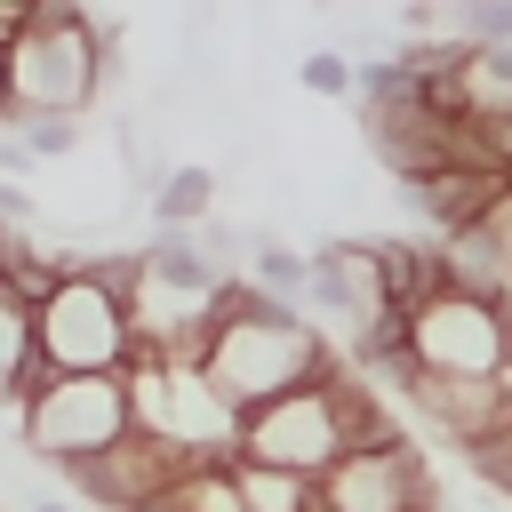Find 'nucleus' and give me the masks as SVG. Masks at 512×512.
Listing matches in <instances>:
<instances>
[{
  "mask_svg": "<svg viewBox=\"0 0 512 512\" xmlns=\"http://www.w3.org/2000/svg\"><path fill=\"white\" fill-rule=\"evenodd\" d=\"M328 360H336V344H328L304 312H288V304H272V296H256V288L240 280V288L224 296L216 328H208L200 376L216 384V400H224L232 416H256V408L304 392Z\"/></svg>",
  "mask_w": 512,
  "mask_h": 512,
  "instance_id": "obj_1",
  "label": "nucleus"
},
{
  "mask_svg": "<svg viewBox=\"0 0 512 512\" xmlns=\"http://www.w3.org/2000/svg\"><path fill=\"white\" fill-rule=\"evenodd\" d=\"M136 248H88V264L32 312V360L48 376H128L136 328H128Z\"/></svg>",
  "mask_w": 512,
  "mask_h": 512,
  "instance_id": "obj_2",
  "label": "nucleus"
},
{
  "mask_svg": "<svg viewBox=\"0 0 512 512\" xmlns=\"http://www.w3.org/2000/svg\"><path fill=\"white\" fill-rule=\"evenodd\" d=\"M128 432H136L128 376H48V368L32 360L24 400H16V448H24L32 472L72 480L80 464L112 456Z\"/></svg>",
  "mask_w": 512,
  "mask_h": 512,
  "instance_id": "obj_3",
  "label": "nucleus"
},
{
  "mask_svg": "<svg viewBox=\"0 0 512 512\" xmlns=\"http://www.w3.org/2000/svg\"><path fill=\"white\" fill-rule=\"evenodd\" d=\"M0 72H8V120H88L112 80L104 48L88 40V8H72V0L32 8L24 40L0 56Z\"/></svg>",
  "mask_w": 512,
  "mask_h": 512,
  "instance_id": "obj_4",
  "label": "nucleus"
},
{
  "mask_svg": "<svg viewBox=\"0 0 512 512\" xmlns=\"http://www.w3.org/2000/svg\"><path fill=\"white\" fill-rule=\"evenodd\" d=\"M128 408H136V432L184 448L192 464H232L240 448V416L216 400V384L184 360H160V352H136L128 368Z\"/></svg>",
  "mask_w": 512,
  "mask_h": 512,
  "instance_id": "obj_5",
  "label": "nucleus"
},
{
  "mask_svg": "<svg viewBox=\"0 0 512 512\" xmlns=\"http://www.w3.org/2000/svg\"><path fill=\"white\" fill-rule=\"evenodd\" d=\"M504 352H512V312L488 304V296L440 288V296H424L408 312V360L424 376H480V384H496Z\"/></svg>",
  "mask_w": 512,
  "mask_h": 512,
  "instance_id": "obj_6",
  "label": "nucleus"
},
{
  "mask_svg": "<svg viewBox=\"0 0 512 512\" xmlns=\"http://www.w3.org/2000/svg\"><path fill=\"white\" fill-rule=\"evenodd\" d=\"M184 472H200L184 448H168V440H152V432H128L112 456H96V464H80L64 488L80 496V504H96V512H152Z\"/></svg>",
  "mask_w": 512,
  "mask_h": 512,
  "instance_id": "obj_7",
  "label": "nucleus"
},
{
  "mask_svg": "<svg viewBox=\"0 0 512 512\" xmlns=\"http://www.w3.org/2000/svg\"><path fill=\"white\" fill-rule=\"evenodd\" d=\"M320 512H432V472L416 448H352L320 480Z\"/></svg>",
  "mask_w": 512,
  "mask_h": 512,
  "instance_id": "obj_8",
  "label": "nucleus"
},
{
  "mask_svg": "<svg viewBox=\"0 0 512 512\" xmlns=\"http://www.w3.org/2000/svg\"><path fill=\"white\" fill-rule=\"evenodd\" d=\"M400 400L432 424V432H448V448H472V440H488L496 424H512V408H504V392L496 384H480V376H408L400 384Z\"/></svg>",
  "mask_w": 512,
  "mask_h": 512,
  "instance_id": "obj_9",
  "label": "nucleus"
},
{
  "mask_svg": "<svg viewBox=\"0 0 512 512\" xmlns=\"http://www.w3.org/2000/svg\"><path fill=\"white\" fill-rule=\"evenodd\" d=\"M144 216H152V232H200L216 216V168L208 160H176L160 176V192L144 200Z\"/></svg>",
  "mask_w": 512,
  "mask_h": 512,
  "instance_id": "obj_10",
  "label": "nucleus"
},
{
  "mask_svg": "<svg viewBox=\"0 0 512 512\" xmlns=\"http://www.w3.org/2000/svg\"><path fill=\"white\" fill-rule=\"evenodd\" d=\"M224 472H232V496H240V512H312V504H320V488H312V480H296V472L248 464V456H232Z\"/></svg>",
  "mask_w": 512,
  "mask_h": 512,
  "instance_id": "obj_11",
  "label": "nucleus"
},
{
  "mask_svg": "<svg viewBox=\"0 0 512 512\" xmlns=\"http://www.w3.org/2000/svg\"><path fill=\"white\" fill-rule=\"evenodd\" d=\"M448 40H464V48H512V0H456L448 8Z\"/></svg>",
  "mask_w": 512,
  "mask_h": 512,
  "instance_id": "obj_12",
  "label": "nucleus"
},
{
  "mask_svg": "<svg viewBox=\"0 0 512 512\" xmlns=\"http://www.w3.org/2000/svg\"><path fill=\"white\" fill-rule=\"evenodd\" d=\"M152 512H240V496H232V472H224V464H200V472H184Z\"/></svg>",
  "mask_w": 512,
  "mask_h": 512,
  "instance_id": "obj_13",
  "label": "nucleus"
},
{
  "mask_svg": "<svg viewBox=\"0 0 512 512\" xmlns=\"http://www.w3.org/2000/svg\"><path fill=\"white\" fill-rule=\"evenodd\" d=\"M296 88H304V96H352V64H344L336 48L312 40V48L296 56Z\"/></svg>",
  "mask_w": 512,
  "mask_h": 512,
  "instance_id": "obj_14",
  "label": "nucleus"
},
{
  "mask_svg": "<svg viewBox=\"0 0 512 512\" xmlns=\"http://www.w3.org/2000/svg\"><path fill=\"white\" fill-rule=\"evenodd\" d=\"M24 512H80V504H72V496H56V488H32V496H24Z\"/></svg>",
  "mask_w": 512,
  "mask_h": 512,
  "instance_id": "obj_15",
  "label": "nucleus"
},
{
  "mask_svg": "<svg viewBox=\"0 0 512 512\" xmlns=\"http://www.w3.org/2000/svg\"><path fill=\"white\" fill-rule=\"evenodd\" d=\"M0 128H8V72H0Z\"/></svg>",
  "mask_w": 512,
  "mask_h": 512,
  "instance_id": "obj_16",
  "label": "nucleus"
},
{
  "mask_svg": "<svg viewBox=\"0 0 512 512\" xmlns=\"http://www.w3.org/2000/svg\"><path fill=\"white\" fill-rule=\"evenodd\" d=\"M0 280H8V232H0Z\"/></svg>",
  "mask_w": 512,
  "mask_h": 512,
  "instance_id": "obj_17",
  "label": "nucleus"
},
{
  "mask_svg": "<svg viewBox=\"0 0 512 512\" xmlns=\"http://www.w3.org/2000/svg\"><path fill=\"white\" fill-rule=\"evenodd\" d=\"M312 512H320V504H312Z\"/></svg>",
  "mask_w": 512,
  "mask_h": 512,
  "instance_id": "obj_18",
  "label": "nucleus"
}]
</instances>
